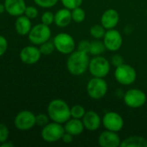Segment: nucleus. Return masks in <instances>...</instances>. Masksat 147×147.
I'll use <instances>...</instances> for the list:
<instances>
[{"label":"nucleus","instance_id":"1","mask_svg":"<svg viewBox=\"0 0 147 147\" xmlns=\"http://www.w3.org/2000/svg\"><path fill=\"white\" fill-rule=\"evenodd\" d=\"M89 62L90 58L88 53L75 50L73 53L68 54L67 59V70L74 76H81L88 70Z\"/></svg>","mask_w":147,"mask_h":147},{"label":"nucleus","instance_id":"2","mask_svg":"<svg viewBox=\"0 0 147 147\" xmlns=\"http://www.w3.org/2000/svg\"><path fill=\"white\" fill-rule=\"evenodd\" d=\"M47 113L52 121L64 124L71 118L70 107L62 99L52 100L47 108Z\"/></svg>","mask_w":147,"mask_h":147},{"label":"nucleus","instance_id":"3","mask_svg":"<svg viewBox=\"0 0 147 147\" xmlns=\"http://www.w3.org/2000/svg\"><path fill=\"white\" fill-rule=\"evenodd\" d=\"M111 70V62L105 57L99 55L94 56L90 59L88 71L93 77L106 78Z\"/></svg>","mask_w":147,"mask_h":147},{"label":"nucleus","instance_id":"4","mask_svg":"<svg viewBox=\"0 0 147 147\" xmlns=\"http://www.w3.org/2000/svg\"><path fill=\"white\" fill-rule=\"evenodd\" d=\"M108 90V84L103 78L93 77L87 84V93L91 99L100 100L103 98Z\"/></svg>","mask_w":147,"mask_h":147},{"label":"nucleus","instance_id":"5","mask_svg":"<svg viewBox=\"0 0 147 147\" xmlns=\"http://www.w3.org/2000/svg\"><path fill=\"white\" fill-rule=\"evenodd\" d=\"M64 133L65 129L62 124L52 121L42 127L41 137L47 143H55L62 140Z\"/></svg>","mask_w":147,"mask_h":147},{"label":"nucleus","instance_id":"6","mask_svg":"<svg viewBox=\"0 0 147 147\" xmlns=\"http://www.w3.org/2000/svg\"><path fill=\"white\" fill-rule=\"evenodd\" d=\"M53 42L55 47V50L62 54L68 55L75 50L76 44L75 39L72 35L68 33H59L54 39Z\"/></svg>","mask_w":147,"mask_h":147},{"label":"nucleus","instance_id":"7","mask_svg":"<svg viewBox=\"0 0 147 147\" xmlns=\"http://www.w3.org/2000/svg\"><path fill=\"white\" fill-rule=\"evenodd\" d=\"M50 37L51 29L49 26L43 23H39L32 27L28 34L29 40L36 46H40L41 44L49 40Z\"/></svg>","mask_w":147,"mask_h":147},{"label":"nucleus","instance_id":"8","mask_svg":"<svg viewBox=\"0 0 147 147\" xmlns=\"http://www.w3.org/2000/svg\"><path fill=\"white\" fill-rule=\"evenodd\" d=\"M114 78L120 84L131 85L137 79V72L133 66L124 63L123 65L115 67Z\"/></svg>","mask_w":147,"mask_h":147},{"label":"nucleus","instance_id":"9","mask_svg":"<svg viewBox=\"0 0 147 147\" xmlns=\"http://www.w3.org/2000/svg\"><path fill=\"white\" fill-rule=\"evenodd\" d=\"M125 104L131 109H139L143 107L146 102L147 97L146 93L136 88H133L126 91L123 97Z\"/></svg>","mask_w":147,"mask_h":147},{"label":"nucleus","instance_id":"10","mask_svg":"<svg viewBox=\"0 0 147 147\" xmlns=\"http://www.w3.org/2000/svg\"><path fill=\"white\" fill-rule=\"evenodd\" d=\"M14 125L18 130L28 131L36 125V115L29 110L20 111L14 119Z\"/></svg>","mask_w":147,"mask_h":147},{"label":"nucleus","instance_id":"11","mask_svg":"<svg viewBox=\"0 0 147 147\" xmlns=\"http://www.w3.org/2000/svg\"><path fill=\"white\" fill-rule=\"evenodd\" d=\"M102 125L105 129L119 133L120 132L125 125L123 117L114 111L107 112L102 117Z\"/></svg>","mask_w":147,"mask_h":147},{"label":"nucleus","instance_id":"12","mask_svg":"<svg viewBox=\"0 0 147 147\" xmlns=\"http://www.w3.org/2000/svg\"><path fill=\"white\" fill-rule=\"evenodd\" d=\"M103 42L107 50L110 52H117L120 49L123 44L121 34L115 28L107 29L103 37Z\"/></svg>","mask_w":147,"mask_h":147},{"label":"nucleus","instance_id":"13","mask_svg":"<svg viewBox=\"0 0 147 147\" xmlns=\"http://www.w3.org/2000/svg\"><path fill=\"white\" fill-rule=\"evenodd\" d=\"M19 56L23 63L26 65H34L40 60L42 53L40 48L36 47V45L26 46L20 51Z\"/></svg>","mask_w":147,"mask_h":147},{"label":"nucleus","instance_id":"14","mask_svg":"<svg viewBox=\"0 0 147 147\" xmlns=\"http://www.w3.org/2000/svg\"><path fill=\"white\" fill-rule=\"evenodd\" d=\"M121 141L118 133L107 129L101 132L98 137V144L101 147H119Z\"/></svg>","mask_w":147,"mask_h":147},{"label":"nucleus","instance_id":"15","mask_svg":"<svg viewBox=\"0 0 147 147\" xmlns=\"http://www.w3.org/2000/svg\"><path fill=\"white\" fill-rule=\"evenodd\" d=\"M81 120L85 127V129L91 132L98 130L101 125L102 124V119L98 115V113H96L94 110L87 111Z\"/></svg>","mask_w":147,"mask_h":147},{"label":"nucleus","instance_id":"16","mask_svg":"<svg viewBox=\"0 0 147 147\" xmlns=\"http://www.w3.org/2000/svg\"><path fill=\"white\" fill-rule=\"evenodd\" d=\"M120 21L119 12L114 9H108L103 12L101 17V24L107 30L115 28Z\"/></svg>","mask_w":147,"mask_h":147},{"label":"nucleus","instance_id":"17","mask_svg":"<svg viewBox=\"0 0 147 147\" xmlns=\"http://www.w3.org/2000/svg\"><path fill=\"white\" fill-rule=\"evenodd\" d=\"M5 11L12 16L24 15L26 3L24 0H4Z\"/></svg>","mask_w":147,"mask_h":147},{"label":"nucleus","instance_id":"18","mask_svg":"<svg viewBox=\"0 0 147 147\" xmlns=\"http://www.w3.org/2000/svg\"><path fill=\"white\" fill-rule=\"evenodd\" d=\"M64 129L66 133H68L73 136H78L84 132L85 127L81 119L71 117L68 121L64 123Z\"/></svg>","mask_w":147,"mask_h":147},{"label":"nucleus","instance_id":"19","mask_svg":"<svg viewBox=\"0 0 147 147\" xmlns=\"http://www.w3.org/2000/svg\"><path fill=\"white\" fill-rule=\"evenodd\" d=\"M71 10L67 8L58 9L55 14V24L59 28H66L72 22Z\"/></svg>","mask_w":147,"mask_h":147},{"label":"nucleus","instance_id":"20","mask_svg":"<svg viewBox=\"0 0 147 147\" xmlns=\"http://www.w3.org/2000/svg\"><path fill=\"white\" fill-rule=\"evenodd\" d=\"M31 19L27 17L25 15L17 16L15 22V28L19 35H27L32 28Z\"/></svg>","mask_w":147,"mask_h":147},{"label":"nucleus","instance_id":"21","mask_svg":"<svg viewBox=\"0 0 147 147\" xmlns=\"http://www.w3.org/2000/svg\"><path fill=\"white\" fill-rule=\"evenodd\" d=\"M121 147H147V140L141 136H131L121 141Z\"/></svg>","mask_w":147,"mask_h":147},{"label":"nucleus","instance_id":"22","mask_svg":"<svg viewBox=\"0 0 147 147\" xmlns=\"http://www.w3.org/2000/svg\"><path fill=\"white\" fill-rule=\"evenodd\" d=\"M106 50H107V48L105 47L103 40L101 41V40H94L91 41L89 54H91L93 56H99V55L103 54Z\"/></svg>","mask_w":147,"mask_h":147},{"label":"nucleus","instance_id":"23","mask_svg":"<svg viewBox=\"0 0 147 147\" xmlns=\"http://www.w3.org/2000/svg\"><path fill=\"white\" fill-rule=\"evenodd\" d=\"M107 29L101 24H95L90 28V34L95 40L103 39Z\"/></svg>","mask_w":147,"mask_h":147},{"label":"nucleus","instance_id":"24","mask_svg":"<svg viewBox=\"0 0 147 147\" xmlns=\"http://www.w3.org/2000/svg\"><path fill=\"white\" fill-rule=\"evenodd\" d=\"M71 13H72V20L76 22V23H81L82 22L85 18H86V13H85V10L80 6V7H77L74 9L71 10Z\"/></svg>","mask_w":147,"mask_h":147},{"label":"nucleus","instance_id":"25","mask_svg":"<svg viewBox=\"0 0 147 147\" xmlns=\"http://www.w3.org/2000/svg\"><path fill=\"white\" fill-rule=\"evenodd\" d=\"M86 109H84L83 106L77 104L74 105L70 108V114L72 118H76V119H82L84 115L86 114Z\"/></svg>","mask_w":147,"mask_h":147},{"label":"nucleus","instance_id":"26","mask_svg":"<svg viewBox=\"0 0 147 147\" xmlns=\"http://www.w3.org/2000/svg\"><path fill=\"white\" fill-rule=\"evenodd\" d=\"M39 48H40V51H41L42 54H43V55H49L55 50L54 42L49 41V40L41 44Z\"/></svg>","mask_w":147,"mask_h":147},{"label":"nucleus","instance_id":"27","mask_svg":"<svg viewBox=\"0 0 147 147\" xmlns=\"http://www.w3.org/2000/svg\"><path fill=\"white\" fill-rule=\"evenodd\" d=\"M61 3L64 8L72 10L77 7H80L82 4L83 0H61Z\"/></svg>","mask_w":147,"mask_h":147},{"label":"nucleus","instance_id":"28","mask_svg":"<svg viewBox=\"0 0 147 147\" xmlns=\"http://www.w3.org/2000/svg\"><path fill=\"white\" fill-rule=\"evenodd\" d=\"M41 22L45 25L50 26L55 22V14H53L51 11H45L41 16Z\"/></svg>","mask_w":147,"mask_h":147},{"label":"nucleus","instance_id":"29","mask_svg":"<svg viewBox=\"0 0 147 147\" xmlns=\"http://www.w3.org/2000/svg\"><path fill=\"white\" fill-rule=\"evenodd\" d=\"M34 3L41 8L49 9L54 7L59 0H33Z\"/></svg>","mask_w":147,"mask_h":147},{"label":"nucleus","instance_id":"30","mask_svg":"<svg viewBox=\"0 0 147 147\" xmlns=\"http://www.w3.org/2000/svg\"><path fill=\"white\" fill-rule=\"evenodd\" d=\"M49 115H45V114H39L37 115H36V123L37 126L41 127H45L47 124L49 123Z\"/></svg>","mask_w":147,"mask_h":147},{"label":"nucleus","instance_id":"31","mask_svg":"<svg viewBox=\"0 0 147 147\" xmlns=\"http://www.w3.org/2000/svg\"><path fill=\"white\" fill-rule=\"evenodd\" d=\"M9 134H10V132H9L7 126L3 123L0 122V144L8 140Z\"/></svg>","mask_w":147,"mask_h":147},{"label":"nucleus","instance_id":"32","mask_svg":"<svg viewBox=\"0 0 147 147\" xmlns=\"http://www.w3.org/2000/svg\"><path fill=\"white\" fill-rule=\"evenodd\" d=\"M24 15L29 19H35L38 16V9L35 6H27L24 11Z\"/></svg>","mask_w":147,"mask_h":147},{"label":"nucleus","instance_id":"33","mask_svg":"<svg viewBox=\"0 0 147 147\" xmlns=\"http://www.w3.org/2000/svg\"><path fill=\"white\" fill-rule=\"evenodd\" d=\"M90 45H91V42L90 41H88L87 40H81V41H80L78 43L77 50L81 51V52H84V53H87L89 54Z\"/></svg>","mask_w":147,"mask_h":147},{"label":"nucleus","instance_id":"34","mask_svg":"<svg viewBox=\"0 0 147 147\" xmlns=\"http://www.w3.org/2000/svg\"><path fill=\"white\" fill-rule=\"evenodd\" d=\"M111 64L114 67H118V66H120V65L124 64V59L120 54H114L111 58Z\"/></svg>","mask_w":147,"mask_h":147},{"label":"nucleus","instance_id":"35","mask_svg":"<svg viewBox=\"0 0 147 147\" xmlns=\"http://www.w3.org/2000/svg\"><path fill=\"white\" fill-rule=\"evenodd\" d=\"M8 48V41L6 38L3 35H0V57L3 56Z\"/></svg>","mask_w":147,"mask_h":147},{"label":"nucleus","instance_id":"36","mask_svg":"<svg viewBox=\"0 0 147 147\" xmlns=\"http://www.w3.org/2000/svg\"><path fill=\"white\" fill-rule=\"evenodd\" d=\"M73 138H74V136L72 134L65 132L64 134H63V136H62V140L64 143H66V144H69V143H71L73 141Z\"/></svg>","mask_w":147,"mask_h":147},{"label":"nucleus","instance_id":"37","mask_svg":"<svg viewBox=\"0 0 147 147\" xmlns=\"http://www.w3.org/2000/svg\"><path fill=\"white\" fill-rule=\"evenodd\" d=\"M15 146V145L12 143V142H10V141H5V142H3V143H1L0 144V147H14Z\"/></svg>","mask_w":147,"mask_h":147},{"label":"nucleus","instance_id":"38","mask_svg":"<svg viewBox=\"0 0 147 147\" xmlns=\"http://www.w3.org/2000/svg\"><path fill=\"white\" fill-rule=\"evenodd\" d=\"M5 11V6H4V3H0V14H3V12Z\"/></svg>","mask_w":147,"mask_h":147}]
</instances>
